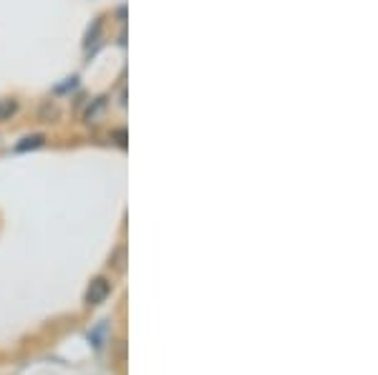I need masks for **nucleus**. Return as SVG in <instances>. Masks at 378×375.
I'll use <instances>...</instances> for the list:
<instances>
[{"label": "nucleus", "mask_w": 378, "mask_h": 375, "mask_svg": "<svg viewBox=\"0 0 378 375\" xmlns=\"http://www.w3.org/2000/svg\"><path fill=\"white\" fill-rule=\"evenodd\" d=\"M108 292H111V282L106 280V277H96V280H91V285H88L86 290V305H101V302L106 300Z\"/></svg>", "instance_id": "f257e3e1"}, {"label": "nucleus", "mask_w": 378, "mask_h": 375, "mask_svg": "<svg viewBox=\"0 0 378 375\" xmlns=\"http://www.w3.org/2000/svg\"><path fill=\"white\" fill-rule=\"evenodd\" d=\"M106 338H108V325H106V323H99V325H96L94 330L88 332V340L94 343L96 351H101V348H104V343H106Z\"/></svg>", "instance_id": "f03ea898"}, {"label": "nucleus", "mask_w": 378, "mask_h": 375, "mask_svg": "<svg viewBox=\"0 0 378 375\" xmlns=\"http://www.w3.org/2000/svg\"><path fill=\"white\" fill-rule=\"evenodd\" d=\"M46 136L43 134H33V136H25L23 141H20L18 146H15V151H28V149H38V146H43Z\"/></svg>", "instance_id": "7ed1b4c3"}, {"label": "nucleus", "mask_w": 378, "mask_h": 375, "mask_svg": "<svg viewBox=\"0 0 378 375\" xmlns=\"http://www.w3.org/2000/svg\"><path fill=\"white\" fill-rule=\"evenodd\" d=\"M15 111H18V104H15V101H13V99L0 101V124L10 119V116H13V113H15Z\"/></svg>", "instance_id": "20e7f679"}, {"label": "nucleus", "mask_w": 378, "mask_h": 375, "mask_svg": "<svg viewBox=\"0 0 378 375\" xmlns=\"http://www.w3.org/2000/svg\"><path fill=\"white\" fill-rule=\"evenodd\" d=\"M111 262H113V267L119 269V272H124V269H126V264H124V250H116V255H113Z\"/></svg>", "instance_id": "39448f33"}]
</instances>
